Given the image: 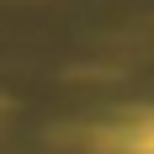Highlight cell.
Returning <instances> with one entry per match:
<instances>
[{
	"label": "cell",
	"instance_id": "1",
	"mask_svg": "<svg viewBox=\"0 0 154 154\" xmlns=\"http://www.w3.org/2000/svg\"><path fill=\"white\" fill-rule=\"evenodd\" d=\"M85 138L101 154H154V112H138L117 128H91Z\"/></svg>",
	"mask_w": 154,
	"mask_h": 154
},
{
	"label": "cell",
	"instance_id": "2",
	"mask_svg": "<svg viewBox=\"0 0 154 154\" xmlns=\"http://www.w3.org/2000/svg\"><path fill=\"white\" fill-rule=\"evenodd\" d=\"M0 117H5V96H0Z\"/></svg>",
	"mask_w": 154,
	"mask_h": 154
}]
</instances>
